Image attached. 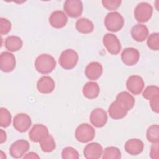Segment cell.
Returning <instances> with one entry per match:
<instances>
[{"label": "cell", "instance_id": "obj_25", "mask_svg": "<svg viewBox=\"0 0 159 159\" xmlns=\"http://www.w3.org/2000/svg\"><path fill=\"white\" fill-rule=\"evenodd\" d=\"M76 29L81 34H88L93 31L94 24L88 19L81 18L78 19L76 22Z\"/></svg>", "mask_w": 159, "mask_h": 159}, {"label": "cell", "instance_id": "obj_33", "mask_svg": "<svg viewBox=\"0 0 159 159\" xmlns=\"http://www.w3.org/2000/svg\"><path fill=\"white\" fill-rule=\"evenodd\" d=\"M11 29V22L3 17L0 18V34L1 35L7 34Z\"/></svg>", "mask_w": 159, "mask_h": 159}, {"label": "cell", "instance_id": "obj_2", "mask_svg": "<svg viewBox=\"0 0 159 159\" xmlns=\"http://www.w3.org/2000/svg\"><path fill=\"white\" fill-rule=\"evenodd\" d=\"M124 19L122 16L117 12L108 13L104 19V25L106 29L113 32L120 30L124 26Z\"/></svg>", "mask_w": 159, "mask_h": 159}, {"label": "cell", "instance_id": "obj_11", "mask_svg": "<svg viewBox=\"0 0 159 159\" xmlns=\"http://www.w3.org/2000/svg\"><path fill=\"white\" fill-rule=\"evenodd\" d=\"M16 61L14 55L8 52H4L0 55V68L2 71L9 73L14 70Z\"/></svg>", "mask_w": 159, "mask_h": 159}, {"label": "cell", "instance_id": "obj_3", "mask_svg": "<svg viewBox=\"0 0 159 159\" xmlns=\"http://www.w3.org/2000/svg\"><path fill=\"white\" fill-rule=\"evenodd\" d=\"M78 61V55L73 49L63 51L59 57V64L65 70H71L75 68Z\"/></svg>", "mask_w": 159, "mask_h": 159}, {"label": "cell", "instance_id": "obj_37", "mask_svg": "<svg viewBox=\"0 0 159 159\" xmlns=\"http://www.w3.org/2000/svg\"><path fill=\"white\" fill-rule=\"evenodd\" d=\"M24 158H33V159H35V158H40V157L35 152H29L28 153H27L26 155H25L23 157Z\"/></svg>", "mask_w": 159, "mask_h": 159}, {"label": "cell", "instance_id": "obj_23", "mask_svg": "<svg viewBox=\"0 0 159 159\" xmlns=\"http://www.w3.org/2000/svg\"><path fill=\"white\" fill-rule=\"evenodd\" d=\"M128 111L131 110L135 104V99L134 96L127 91L119 93L116 98Z\"/></svg>", "mask_w": 159, "mask_h": 159}, {"label": "cell", "instance_id": "obj_12", "mask_svg": "<svg viewBox=\"0 0 159 159\" xmlns=\"http://www.w3.org/2000/svg\"><path fill=\"white\" fill-rule=\"evenodd\" d=\"M140 53L136 48L133 47L125 48L122 52L121 60L127 66H133L139 60Z\"/></svg>", "mask_w": 159, "mask_h": 159}, {"label": "cell", "instance_id": "obj_17", "mask_svg": "<svg viewBox=\"0 0 159 159\" xmlns=\"http://www.w3.org/2000/svg\"><path fill=\"white\" fill-rule=\"evenodd\" d=\"M109 116L115 120L121 119L126 116L128 111L117 100L113 101L108 109Z\"/></svg>", "mask_w": 159, "mask_h": 159}, {"label": "cell", "instance_id": "obj_38", "mask_svg": "<svg viewBox=\"0 0 159 159\" xmlns=\"http://www.w3.org/2000/svg\"><path fill=\"white\" fill-rule=\"evenodd\" d=\"M7 139V136H6V132L2 130L1 129V135H0V143L2 144L4 142H6Z\"/></svg>", "mask_w": 159, "mask_h": 159}, {"label": "cell", "instance_id": "obj_4", "mask_svg": "<svg viewBox=\"0 0 159 159\" xmlns=\"http://www.w3.org/2000/svg\"><path fill=\"white\" fill-rule=\"evenodd\" d=\"M95 129L87 123H83L78 126L75 130L76 139L81 143L91 141L95 137Z\"/></svg>", "mask_w": 159, "mask_h": 159}, {"label": "cell", "instance_id": "obj_29", "mask_svg": "<svg viewBox=\"0 0 159 159\" xmlns=\"http://www.w3.org/2000/svg\"><path fill=\"white\" fill-rule=\"evenodd\" d=\"M11 114L10 112L4 107L0 109V126L1 127H7L11 123Z\"/></svg>", "mask_w": 159, "mask_h": 159}, {"label": "cell", "instance_id": "obj_31", "mask_svg": "<svg viewBox=\"0 0 159 159\" xmlns=\"http://www.w3.org/2000/svg\"><path fill=\"white\" fill-rule=\"evenodd\" d=\"M147 44L149 48L157 51L159 50V34L154 32L151 34L147 38Z\"/></svg>", "mask_w": 159, "mask_h": 159}, {"label": "cell", "instance_id": "obj_30", "mask_svg": "<svg viewBox=\"0 0 159 159\" xmlns=\"http://www.w3.org/2000/svg\"><path fill=\"white\" fill-rule=\"evenodd\" d=\"M142 96L145 99L149 101L157 96H159V88L154 85L148 86L143 92Z\"/></svg>", "mask_w": 159, "mask_h": 159}, {"label": "cell", "instance_id": "obj_10", "mask_svg": "<svg viewBox=\"0 0 159 159\" xmlns=\"http://www.w3.org/2000/svg\"><path fill=\"white\" fill-rule=\"evenodd\" d=\"M31 124V118L25 113L17 114L13 119V126L19 132H26L30 128Z\"/></svg>", "mask_w": 159, "mask_h": 159}, {"label": "cell", "instance_id": "obj_32", "mask_svg": "<svg viewBox=\"0 0 159 159\" xmlns=\"http://www.w3.org/2000/svg\"><path fill=\"white\" fill-rule=\"evenodd\" d=\"M61 157L63 159H78L80 157L77 150L71 147L64 148L61 152Z\"/></svg>", "mask_w": 159, "mask_h": 159}, {"label": "cell", "instance_id": "obj_20", "mask_svg": "<svg viewBox=\"0 0 159 159\" xmlns=\"http://www.w3.org/2000/svg\"><path fill=\"white\" fill-rule=\"evenodd\" d=\"M124 148L129 154L137 155L142 152L144 148V144L140 139H131L125 142Z\"/></svg>", "mask_w": 159, "mask_h": 159}, {"label": "cell", "instance_id": "obj_14", "mask_svg": "<svg viewBox=\"0 0 159 159\" xmlns=\"http://www.w3.org/2000/svg\"><path fill=\"white\" fill-rule=\"evenodd\" d=\"M48 135V130L47 127L43 125L37 124H35L29 133L30 140L34 142H40L42 139Z\"/></svg>", "mask_w": 159, "mask_h": 159}, {"label": "cell", "instance_id": "obj_27", "mask_svg": "<svg viewBox=\"0 0 159 159\" xmlns=\"http://www.w3.org/2000/svg\"><path fill=\"white\" fill-rule=\"evenodd\" d=\"M147 139L148 142L153 143L159 142V126L158 124L150 125L147 130Z\"/></svg>", "mask_w": 159, "mask_h": 159}, {"label": "cell", "instance_id": "obj_34", "mask_svg": "<svg viewBox=\"0 0 159 159\" xmlns=\"http://www.w3.org/2000/svg\"><path fill=\"white\" fill-rule=\"evenodd\" d=\"M122 1L120 0H102L103 6L107 10L114 11L117 9L120 6Z\"/></svg>", "mask_w": 159, "mask_h": 159}, {"label": "cell", "instance_id": "obj_15", "mask_svg": "<svg viewBox=\"0 0 159 159\" xmlns=\"http://www.w3.org/2000/svg\"><path fill=\"white\" fill-rule=\"evenodd\" d=\"M103 153V148L101 145L96 142H92L87 144L83 150V154L87 159L100 158Z\"/></svg>", "mask_w": 159, "mask_h": 159}, {"label": "cell", "instance_id": "obj_35", "mask_svg": "<svg viewBox=\"0 0 159 159\" xmlns=\"http://www.w3.org/2000/svg\"><path fill=\"white\" fill-rule=\"evenodd\" d=\"M150 157L152 159L159 158V142L153 143L150 148Z\"/></svg>", "mask_w": 159, "mask_h": 159}, {"label": "cell", "instance_id": "obj_36", "mask_svg": "<svg viewBox=\"0 0 159 159\" xmlns=\"http://www.w3.org/2000/svg\"><path fill=\"white\" fill-rule=\"evenodd\" d=\"M150 105L152 111L156 113L159 112V96H157L150 100Z\"/></svg>", "mask_w": 159, "mask_h": 159}, {"label": "cell", "instance_id": "obj_7", "mask_svg": "<svg viewBox=\"0 0 159 159\" xmlns=\"http://www.w3.org/2000/svg\"><path fill=\"white\" fill-rule=\"evenodd\" d=\"M83 3L80 0H66L63 4V9L70 17H80L83 12Z\"/></svg>", "mask_w": 159, "mask_h": 159}, {"label": "cell", "instance_id": "obj_1", "mask_svg": "<svg viewBox=\"0 0 159 159\" xmlns=\"http://www.w3.org/2000/svg\"><path fill=\"white\" fill-rule=\"evenodd\" d=\"M36 70L41 74H48L53 71L56 67L55 58L48 54L39 55L35 61Z\"/></svg>", "mask_w": 159, "mask_h": 159}, {"label": "cell", "instance_id": "obj_21", "mask_svg": "<svg viewBox=\"0 0 159 159\" xmlns=\"http://www.w3.org/2000/svg\"><path fill=\"white\" fill-rule=\"evenodd\" d=\"M131 35L132 39L136 42H142L148 37V28L143 24H137L131 29Z\"/></svg>", "mask_w": 159, "mask_h": 159}, {"label": "cell", "instance_id": "obj_24", "mask_svg": "<svg viewBox=\"0 0 159 159\" xmlns=\"http://www.w3.org/2000/svg\"><path fill=\"white\" fill-rule=\"evenodd\" d=\"M23 45L22 39L15 35L8 36L6 40L4 45L6 48L10 52H17L21 49Z\"/></svg>", "mask_w": 159, "mask_h": 159}, {"label": "cell", "instance_id": "obj_19", "mask_svg": "<svg viewBox=\"0 0 159 159\" xmlns=\"http://www.w3.org/2000/svg\"><path fill=\"white\" fill-rule=\"evenodd\" d=\"M103 72L101 64L97 61H93L89 63L85 68L86 76L91 80H96L99 78Z\"/></svg>", "mask_w": 159, "mask_h": 159}, {"label": "cell", "instance_id": "obj_13", "mask_svg": "<svg viewBox=\"0 0 159 159\" xmlns=\"http://www.w3.org/2000/svg\"><path fill=\"white\" fill-rule=\"evenodd\" d=\"M91 123L96 127H104L107 121L106 112L101 108L94 109L90 114Z\"/></svg>", "mask_w": 159, "mask_h": 159}, {"label": "cell", "instance_id": "obj_8", "mask_svg": "<svg viewBox=\"0 0 159 159\" xmlns=\"http://www.w3.org/2000/svg\"><path fill=\"white\" fill-rule=\"evenodd\" d=\"M29 143L25 140H18L12 143L9 148L10 155L14 158H22L29 149Z\"/></svg>", "mask_w": 159, "mask_h": 159}, {"label": "cell", "instance_id": "obj_5", "mask_svg": "<svg viewBox=\"0 0 159 159\" xmlns=\"http://www.w3.org/2000/svg\"><path fill=\"white\" fill-rule=\"evenodd\" d=\"M152 13V6L150 4L145 2L138 4L134 10L135 18L140 23L147 22L151 18Z\"/></svg>", "mask_w": 159, "mask_h": 159}, {"label": "cell", "instance_id": "obj_18", "mask_svg": "<svg viewBox=\"0 0 159 159\" xmlns=\"http://www.w3.org/2000/svg\"><path fill=\"white\" fill-rule=\"evenodd\" d=\"M67 22L68 17L66 14L61 11L53 12L49 17L50 24L56 29H60L65 27Z\"/></svg>", "mask_w": 159, "mask_h": 159}, {"label": "cell", "instance_id": "obj_6", "mask_svg": "<svg viewBox=\"0 0 159 159\" xmlns=\"http://www.w3.org/2000/svg\"><path fill=\"white\" fill-rule=\"evenodd\" d=\"M102 42L107 52L112 55H117L121 50V44L116 35L106 34L102 39Z\"/></svg>", "mask_w": 159, "mask_h": 159}, {"label": "cell", "instance_id": "obj_28", "mask_svg": "<svg viewBox=\"0 0 159 159\" xmlns=\"http://www.w3.org/2000/svg\"><path fill=\"white\" fill-rule=\"evenodd\" d=\"M102 158L103 159H120L121 158V152L116 147H107L103 151Z\"/></svg>", "mask_w": 159, "mask_h": 159}, {"label": "cell", "instance_id": "obj_9", "mask_svg": "<svg viewBox=\"0 0 159 159\" xmlns=\"http://www.w3.org/2000/svg\"><path fill=\"white\" fill-rule=\"evenodd\" d=\"M145 83L142 78L139 75L129 76L126 81L127 89L133 94H140L144 88Z\"/></svg>", "mask_w": 159, "mask_h": 159}, {"label": "cell", "instance_id": "obj_22", "mask_svg": "<svg viewBox=\"0 0 159 159\" xmlns=\"http://www.w3.org/2000/svg\"><path fill=\"white\" fill-rule=\"evenodd\" d=\"M100 92L98 84L94 81L86 83L83 88V94L88 99H93L97 98Z\"/></svg>", "mask_w": 159, "mask_h": 159}, {"label": "cell", "instance_id": "obj_26", "mask_svg": "<svg viewBox=\"0 0 159 159\" xmlns=\"http://www.w3.org/2000/svg\"><path fill=\"white\" fill-rule=\"evenodd\" d=\"M39 143L42 150L46 153L52 152L56 147L55 142L53 137L49 134L42 139Z\"/></svg>", "mask_w": 159, "mask_h": 159}, {"label": "cell", "instance_id": "obj_16", "mask_svg": "<svg viewBox=\"0 0 159 159\" xmlns=\"http://www.w3.org/2000/svg\"><path fill=\"white\" fill-rule=\"evenodd\" d=\"M54 80L48 76H43L40 78L37 83V88L39 92L42 94H50L55 89Z\"/></svg>", "mask_w": 159, "mask_h": 159}]
</instances>
